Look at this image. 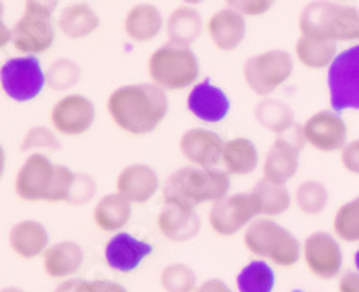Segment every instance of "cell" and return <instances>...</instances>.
Listing matches in <instances>:
<instances>
[{"label": "cell", "instance_id": "7bdbcfd3", "mask_svg": "<svg viewBox=\"0 0 359 292\" xmlns=\"http://www.w3.org/2000/svg\"><path fill=\"white\" fill-rule=\"evenodd\" d=\"M338 292H359V272H343L338 281Z\"/></svg>", "mask_w": 359, "mask_h": 292}, {"label": "cell", "instance_id": "4316f807", "mask_svg": "<svg viewBox=\"0 0 359 292\" xmlns=\"http://www.w3.org/2000/svg\"><path fill=\"white\" fill-rule=\"evenodd\" d=\"M338 56V43L329 38L316 36V34H300L294 43V57L307 70L327 69L332 65V61Z\"/></svg>", "mask_w": 359, "mask_h": 292}, {"label": "cell", "instance_id": "d6a6232c", "mask_svg": "<svg viewBox=\"0 0 359 292\" xmlns=\"http://www.w3.org/2000/svg\"><path fill=\"white\" fill-rule=\"evenodd\" d=\"M329 199H331L329 190L318 179H306L294 190V204L300 214L309 217H316L325 211V208L329 207Z\"/></svg>", "mask_w": 359, "mask_h": 292}, {"label": "cell", "instance_id": "60d3db41", "mask_svg": "<svg viewBox=\"0 0 359 292\" xmlns=\"http://www.w3.org/2000/svg\"><path fill=\"white\" fill-rule=\"evenodd\" d=\"M57 4H60V0H25L24 13L53 18L54 11L57 9Z\"/></svg>", "mask_w": 359, "mask_h": 292}, {"label": "cell", "instance_id": "f907efd6", "mask_svg": "<svg viewBox=\"0 0 359 292\" xmlns=\"http://www.w3.org/2000/svg\"><path fill=\"white\" fill-rule=\"evenodd\" d=\"M354 264H355V269H358V272H359V249L355 251V255H354Z\"/></svg>", "mask_w": 359, "mask_h": 292}, {"label": "cell", "instance_id": "74e56055", "mask_svg": "<svg viewBox=\"0 0 359 292\" xmlns=\"http://www.w3.org/2000/svg\"><path fill=\"white\" fill-rule=\"evenodd\" d=\"M95 194H97V181H95L94 176L86 174V172H76L67 204H70V207H85L95 197Z\"/></svg>", "mask_w": 359, "mask_h": 292}, {"label": "cell", "instance_id": "6da1fadb", "mask_svg": "<svg viewBox=\"0 0 359 292\" xmlns=\"http://www.w3.org/2000/svg\"><path fill=\"white\" fill-rule=\"evenodd\" d=\"M107 113L114 126L123 133L147 137L168 118V92L151 81L117 86L107 99Z\"/></svg>", "mask_w": 359, "mask_h": 292}, {"label": "cell", "instance_id": "44dd1931", "mask_svg": "<svg viewBox=\"0 0 359 292\" xmlns=\"http://www.w3.org/2000/svg\"><path fill=\"white\" fill-rule=\"evenodd\" d=\"M205 27L212 45L221 53H233L246 38V17L232 8L214 13Z\"/></svg>", "mask_w": 359, "mask_h": 292}, {"label": "cell", "instance_id": "f6af8a7d", "mask_svg": "<svg viewBox=\"0 0 359 292\" xmlns=\"http://www.w3.org/2000/svg\"><path fill=\"white\" fill-rule=\"evenodd\" d=\"M92 292H130L123 284L114 280H90Z\"/></svg>", "mask_w": 359, "mask_h": 292}, {"label": "cell", "instance_id": "9a60e30c", "mask_svg": "<svg viewBox=\"0 0 359 292\" xmlns=\"http://www.w3.org/2000/svg\"><path fill=\"white\" fill-rule=\"evenodd\" d=\"M162 188L158 172L149 163H130L117 174L115 192L128 199L131 204H147Z\"/></svg>", "mask_w": 359, "mask_h": 292}, {"label": "cell", "instance_id": "8992f818", "mask_svg": "<svg viewBox=\"0 0 359 292\" xmlns=\"http://www.w3.org/2000/svg\"><path fill=\"white\" fill-rule=\"evenodd\" d=\"M300 34H316L332 41H358L359 8L332 0H313L304 6L298 18Z\"/></svg>", "mask_w": 359, "mask_h": 292}, {"label": "cell", "instance_id": "c3c4849f", "mask_svg": "<svg viewBox=\"0 0 359 292\" xmlns=\"http://www.w3.org/2000/svg\"><path fill=\"white\" fill-rule=\"evenodd\" d=\"M0 292H25V291H24V288H20V287H15V285H9V287L0 288Z\"/></svg>", "mask_w": 359, "mask_h": 292}, {"label": "cell", "instance_id": "603a6c76", "mask_svg": "<svg viewBox=\"0 0 359 292\" xmlns=\"http://www.w3.org/2000/svg\"><path fill=\"white\" fill-rule=\"evenodd\" d=\"M8 244L18 258L34 260L47 251L50 246V237L40 221L24 219L11 226Z\"/></svg>", "mask_w": 359, "mask_h": 292}, {"label": "cell", "instance_id": "ac0fdd59", "mask_svg": "<svg viewBox=\"0 0 359 292\" xmlns=\"http://www.w3.org/2000/svg\"><path fill=\"white\" fill-rule=\"evenodd\" d=\"M151 253V244L137 239L126 232L114 233V237L104 246V260H107L108 267L115 272H123V274L137 271Z\"/></svg>", "mask_w": 359, "mask_h": 292}, {"label": "cell", "instance_id": "e0dca14e", "mask_svg": "<svg viewBox=\"0 0 359 292\" xmlns=\"http://www.w3.org/2000/svg\"><path fill=\"white\" fill-rule=\"evenodd\" d=\"M180 153L196 167H221L224 140L208 127H191L180 137Z\"/></svg>", "mask_w": 359, "mask_h": 292}, {"label": "cell", "instance_id": "7402d4cb", "mask_svg": "<svg viewBox=\"0 0 359 292\" xmlns=\"http://www.w3.org/2000/svg\"><path fill=\"white\" fill-rule=\"evenodd\" d=\"M85 264V249L76 240H60L50 244L41 255L45 274L53 280H69L78 274Z\"/></svg>", "mask_w": 359, "mask_h": 292}, {"label": "cell", "instance_id": "4dcf8cb0", "mask_svg": "<svg viewBox=\"0 0 359 292\" xmlns=\"http://www.w3.org/2000/svg\"><path fill=\"white\" fill-rule=\"evenodd\" d=\"M250 192L257 203L259 217L275 219L278 215L286 214L293 204V195L287 190L286 185H277V183L261 179Z\"/></svg>", "mask_w": 359, "mask_h": 292}, {"label": "cell", "instance_id": "816d5d0a", "mask_svg": "<svg viewBox=\"0 0 359 292\" xmlns=\"http://www.w3.org/2000/svg\"><path fill=\"white\" fill-rule=\"evenodd\" d=\"M2 11H4V8H2V2H0V15H2Z\"/></svg>", "mask_w": 359, "mask_h": 292}, {"label": "cell", "instance_id": "ba28073f", "mask_svg": "<svg viewBox=\"0 0 359 292\" xmlns=\"http://www.w3.org/2000/svg\"><path fill=\"white\" fill-rule=\"evenodd\" d=\"M327 86L336 113L359 111V43L338 53L327 72Z\"/></svg>", "mask_w": 359, "mask_h": 292}, {"label": "cell", "instance_id": "8d00e7d4", "mask_svg": "<svg viewBox=\"0 0 359 292\" xmlns=\"http://www.w3.org/2000/svg\"><path fill=\"white\" fill-rule=\"evenodd\" d=\"M20 151L25 155H34V153L53 155V153L62 151V142H60L57 133L53 127L33 126L25 131L24 138H22Z\"/></svg>", "mask_w": 359, "mask_h": 292}, {"label": "cell", "instance_id": "4fadbf2b", "mask_svg": "<svg viewBox=\"0 0 359 292\" xmlns=\"http://www.w3.org/2000/svg\"><path fill=\"white\" fill-rule=\"evenodd\" d=\"M302 260L307 271L318 280H334L341 274L343 251L336 235L314 232L302 244Z\"/></svg>", "mask_w": 359, "mask_h": 292}, {"label": "cell", "instance_id": "f35d334b", "mask_svg": "<svg viewBox=\"0 0 359 292\" xmlns=\"http://www.w3.org/2000/svg\"><path fill=\"white\" fill-rule=\"evenodd\" d=\"M226 6L241 13L243 17H262L266 13L271 11L277 0H224Z\"/></svg>", "mask_w": 359, "mask_h": 292}, {"label": "cell", "instance_id": "db71d44e", "mask_svg": "<svg viewBox=\"0 0 359 292\" xmlns=\"http://www.w3.org/2000/svg\"><path fill=\"white\" fill-rule=\"evenodd\" d=\"M293 292H304V291H300V288H297V291H293Z\"/></svg>", "mask_w": 359, "mask_h": 292}, {"label": "cell", "instance_id": "f1b7e54d", "mask_svg": "<svg viewBox=\"0 0 359 292\" xmlns=\"http://www.w3.org/2000/svg\"><path fill=\"white\" fill-rule=\"evenodd\" d=\"M165 33L171 43L191 47L203 33V18L192 6H180L172 9L165 20Z\"/></svg>", "mask_w": 359, "mask_h": 292}, {"label": "cell", "instance_id": "bcb514c9", "mask_svg": "<svg viewBox=\"0 0 359 292\" xmlns=\"http://www.w3.org/2000/svg\"><path fill=\"white\" fill-rule=\"evenodd\" d=\"M9 41H11V29L4 24L2 15H0V49H4Z\"/></svg>", "mask_w": 359, "mask_h": 292}, {"label": "cell", "instance_id": "f546056e", "mask_svg": "<svg viewBox=\"0 0 359 292\" xmlns=\"http://www.w3.org/2000/svg\"><path fill=\"white\" fill-rule=\"evenodd\" d=\"M253 117L262 130L282 137L294 127V113L291 106L280 99L264 97L255 104Z\"/></svg>", "mask_w": 359, "mask_h": 292}, {"label": "cell", "instance_id": "cb8c5ba5", "mask_svg": "<svg viewBox=\"0 0 359 292\" xmlns=\"http://www.w3.org/2000/svg\"><path fill=\"white\" fill-rule=\"evenodd\" d=\"M124 33L135 43H149L162 33L163 15L155 4L140 2L128 9L124 17Z\"/></svg>", "mask_w": 359, "mask_h": 292}, {"label": "cell", "instance_id": "ee69618b", "mask_svg": "<svg viewBox=\"0 0 359 292\" xmlns=\"http://www.w3.org/2000/svg\"><path fill=\"white\" fill-rule=\"evenodd\" d=\"M196 292H233L226 281H223L221 278H208V280L201 281L198 285Z\"/></svg>", "mask_w": 359, "mask_h": 292}, {"label": "cell", "instance_id": "836d02e7", "mask_svg": "<svg viewBox=\"0 0 359 292\" xmlns=\"http://www.w3.org/2000/svg\"><path fill=\"white\" fill-rule=\"evenodd\" d=\"M160 287L163 292H196L198 276L194 269L182 262H171L160 271Z\"/></svg>", "mask_w": 359, "mask_h": 292}, {"label": "cell", "instance_id": "d6986e66", "mask_svg": "<svg viewBox=\"0 0 359 292\" xmlns=\"http://www.w3.org/2000/svg\"><path fill=\"white\" fill-rule=\"evenodd\" d=\"M156 228L160 235L169 242L184 244L196 239L201 232V219L196 210L163 203L156 215Z\"/></svg>", "mask_w": 359, "mask_h": 292}, {"label": "cell", "instance_id": "52a82bcc", "mask_svg": "<svg viewBox=\"0 0 359 292\" xmlns=\"http://www.w3.org/2000/svg\"><path fill=\"white\" fill-rule=\"evenodd\" d=\"M293 70L294 61L287 50L269 49L246 57L243 63V79L252 94L264 99L286 85Z\"/></svg>", "mask_w": 359, "mask_h": 292}, {"label": "cell", "instance_id": "30bf717a", "mask_svg": "<svg viewBox=\"0 0 359 292\" xmlns=\"http://www.w3.org/2000/svg\"><path fill=\"white\" fill-rule=\"evenodd\" d=\"M45 85V72L34 56L13 57L0 69V86L13 101H33L41 94Z\"/></svg>", "mask_w": 359, "mask_h": 292}, {"label": "cell", "instance_id": "484cf974", "mask_svg": "<svg viewBox=\"0 0 359 292\" xmlns=\"http://www.w3.org/2000/svg\"><path fill=\"white\" fill-rule=\"evenodd\" d=\"M131 215H133V204L118 192H111V194L102 195L95 203L92 219L101 232L118 233L128 226Z\"/></svg>", "mask_w": 359, "mask_h": 292}, {"label": "cell", "instance_id": "8fae6325", "mask_svg": "<svg viewBox=\"0 0 359 292\" xmlns=\"http://www.w3.org/2000/svg\"><path fill=\"white\" fill-rule=\"evenodd\" d=\"M298 134L306 146L323 155L339 153L348 142L347 124L334 110H320L309 115L298 127Z\"/></svg>", "mask_w": 359, "mask_h": 292}, {"label": "cell", "instance_id": "1f68e13d", "mask_svg": "<svg viewBox=\"0 0 359 292\" xmlns=\"http://www.w3.org/2000/svg\"><path fill=\"white\" fill-rule=\"evenodd\" d=\"M239 292H273L275 272L266 260H252L237 274Z\"/></svg>", "mask_w": 359, "mask_h": 292}, {"label": "cell", "instance_id": "e575fe53", "mask_svg": "<svg viewBox=\"0 0 359 292\" xmlns=\"http://www.w3.org/2000/svg\"><path fill=\"white\" fill-rule=\"evenodd\" d=\"M332 232L343 242H359V195L343 203L332 219Z\"/></svg>", "mask_w": 359, "mask_h": 292}, {"label": "cell", "instance_id": "d4e9b609", "mask_svg": "<svg viewBox=\"0 0 359 292\" xmlns=\"http://www.w3.org/2000/svg\"><path fill=\"white\" fill-rule=\"evenodd\" d=\"M261 155L255 146L246 137H236L230 140H224L223 158H221V169L229 176H250L257 171Z\"/></svg>", "mask_w": 359, "mask_h": 292}, {"label": "cell", "instance_id": "83f0119b", "mask_svg": "<svg viewBox=\"0 0 359 292\" xmlns=\"http://www.w3.org/2000/svg\"><path fill=\"white\" fill-rule=\"evenodd\" d=\"M101 25L99 15L86 2H72L60 11L57 29L69 40H85L94 34Z\"/></svg>", "mask_w": 359, "mask_h": 292}, {"label": "cell", "instance_id": "3957f363", "mask_svg": "<svg viewBox=\"0 0 359 292\" xmlns=\"http://www.w3.org/2000/svg\"><path fill=\"white\" fill-rule=\"evenodd\" d=\"M70 167L54 163L49 155H27L17 171L13 188L25 203H65L72 185Z\"/></svg>", "mask_w": 359, "mask_h": 292}, {"label": "cell", "instance_id": "5b68a950", "mask_svg": "<svg viewBox=\"0 0 359 292\" xmlns=\"http://www.w3.org/2000/svg\"><path fill=\"white\" fill-rule=\"evenodd\" d=\"M200 57L191 47L168 41L147 57V76L163 92H182L198 85Z\"/></svg>", "mask_w": 359, "mask_h": 292}, {"label": "cell", "instance_id": "f5cc1de1", "mask_svg": "<svg viewBox=\"0 0 359 292\" xmlns=\"http://www.w3.org/2000/svg\"><path fill=\"white\" fill-rule=\"evenodd\" d=\"M332 2H339V4H341V2H345V0H332Z\"/></svg>", "mask_w": 359, "mask_h": 292}, {"label": "cell", "instance_id": "ab89813d", "mask_svg": "<svg viewBox=\"0 0 359 292\" xmlns=\"http://www.w3.org/2000/svg\"><path fill=\"white\" fill-rule=\"evenodd\" d=\"M339 160H341V165L345 171L359 176V138L348 140L347 146L339 151Z\"/></svg>", "mask_w": 359, "mask_h": 292}, {"label": "cell", "instance_id": "7c38bea8", "mask_svg": "<svg viewBox=\"0 0 359 292\" xmlns=\"http://www.w3.org/2000/svg\"><path fill=\"white\" fill-rule=\"evenodd\" d=\"M95 104L83 94H67L50 108V127L67 138H78L88 133L95 124Z\"/></svg>", "mask_w": 359, "mask_h": 292}, {"label": "cell", "instance_id": "9c48e42d", "mask_svg": "<svg viewBox=\"0 0 359 292\" xmlns=\"http://www.w3.org/2000/svg\"><path fill=\"white\" fill-rule=\"evenodd\" d=\"M257 217L259 208L252 192H237L210 204L208 226L217 237L229 239L245 232Z\"/></svg>", "mask_w": 359, "mask_h": 292}, {"label": "cell", "instance_id": "681fc988", "mask_svg": "<svg viewBox=\"0 0 359 292\" xmlns=\"http://www.w3.org/2000/svg\"><path fill=\"white\" fill-rule=\"evenodd\" d=\"M180 2H182V4H184V6H192V8H194V6H198V4H201V2H205V0H180Z\"/></svg>", "mask_w": 359, "mask_h": 292}, {"label": "cell", "instance_id": "5bb4252c", "mask_svg": "<svg viewBox=\"0 0 359 292\" xmlns=\"http://www.w3.org/2000/svg\"><path fill=\"white\" fill-rule=\"evenodd\" d=\"M54 41H56V25L49 17L24 13V17L11 29V43L22 56L36 57L38 54L47 53Z\"/></svg>", "mask_w": 359, "mask_h": 292}, {"label": "cell", "instance_id": "ffe728a7", "mask_svg": "<svg viewBox=\"0 0 359 292\" xmlns=\"http://www.w3.org/2000/svg\"><path fill=\"white\" fill-rule=\"evenodd\" d=\"M187 110L205 124H217L230 113V99L214 83L201 81L189 92Z\"/></svg>", "mask_w": 359, "mask_h": 292}, {"label": "cell", "instance_id": "b9f144b4", "mask_svg": "<svg viewBox=\"0 0 359 292\" xmlns=\"http://www.w3.org/2000/svg\"><path fill=\"white\" fill-rule=\"evenodd\" d=\"M54 292H92V285L90 280L85 278H69V280H62L56 285Z\"/></svg>", "mask_w": 359, "mask_h": 292}, {"label": "cell", "instance_id": "7dc6e473", "mask_svg": "<svg viewBox=\"0 0 359 292\" xmlns=\"http://www.w3.org/2000/svg\"><path fill=\"white\" fill-rule=\"evenodd\" d=\"M6 165H8V158H6V151H4V147L0 146V179H2V176H4Z\"/></svg>", "mask_w": 359, "mask_h": 292}, {"label": "cell", "instance_id": "277c9868", "mask_svg": "<svg viewBox=\"0 0 359 292\" xmlns=\"http://www.w3.org/2000/svg\"><path fill=\"white\" fill-rule=\"evenodd\" d=\"M246 251L280 269H290L302 258V244L297 237L269 217H257L243 233Z\"/></svg>", "mask_w": 359, "mask_h": 292}, {"label": "cell", "instance_id": "2e32d148", "mask_svg": "<svg viewBox=\"0 0 359 292\" xmlns=\"http://www.w3.org/2000/svg\"><path fill=\"white\" fill-rule=\"evenodd\" d=\"M302 140H291L287 137H277L271 144V147L266 153V158L262 162V179L277 185H287L300 169V149H302Z\"/></svg>", "mask_w": 359, "mask_h": 292}, {"label": "cell", "instance_id": "d590c367", "mask_svg": "<svg viewBox=\"0 0 359 292\" xmlns=\"http://www.w3.org/2000/svg\"><path fill=\"white\" fill-rule=\"evenodd\" d=\"M83 70L79 63H76L70 57H60L49 67L45 79L50 90L54 92H69L74 86H78L81 83Z\"/></svg>", "mask_w": 359, "mask_h": 292}, {"label": "cell", "instance_id": "7a4b0ae2", "mask_svg": "<svg viewBox=\"0 0 359 292\" xmlns=\"http://www.w3.org/2000/svg\"><path fill=\"white\" fill-rule=\"evenodd\" d=\"M230 176L221 167L185 165L169 174L162 187L163 203L196 210L201 204H214L230 194Z\"/></svg>", "mask_w": 359, "mask_h": 292}]
</instances>
